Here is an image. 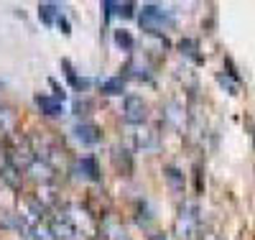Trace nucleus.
<instances>
[{
	"label": "nucleus",
	"instance_id": "nucleus-1",
	"mask_svg": "<svg viewBox=\"0 0 255 240\" xmlns=\"http://www.w3.org/2000/svg\"><path fill=\"white\" fill-rule=\"evenodd\" d=\"M138 23L148 33H163V28H171L174 26V18H171V13L163 10L161 5L148 3V5H143V10L138 15Z\"/></svg>",
	"mask_w": 255,
	"mask_h": 240
},
{
	"label": "nucleus",
	"instance_id": "nucleus-2",
	"mask_svg": "<svg viewBox=\"0 0 255 240\" xmlns=\"http://www.w3.org/2000/svg\"><path fill=\"white\" fill-rule=\"evenodd\" d=\"M148 118V107L143 102V97L138 95H128L123 102V120L130 123V125H140Z\"/></svg>",
	"mask_w": 255,
	"mask_h": 240
},
{
	"label": "nucleus",
	"instance_id": "nucleus-3",
	"mask_svg": "<svg viewBox=\"0 0 255 240\" xmlns=\"http://www.w3.org/2000/svg\"><path fill=\"white\" fill-rule=\"evenodd\" d=\"M74 138L82 146H95V143H100L102 133H100V128L95 123H77L74 125Z\"/></svg>",
	"mask_w": 255,
	"mask_h": 240
},
{
	"label": "nucleus",
	"instance_id": "nucleus-4",
	"mask_svg": "<svg viewBox=\"0 0 255 240\" xmlns=\"http://www.w3.org/2000/svg\"><path fill=\"white\" fill-rule=\"evenodd\" d=\"M36 105L44 115H61L64 113V102H59L56 97H49V95H36Z\"/></svg>",
	"mask_w": 255,
	"mask_h": 240
},
{
	"label": "nucleus",
	"instance_id": "nucleus-5",
	"mask_svg": "<svg viewBox=\"0 0 255 240\" xmlns=\"http://www.w3.org/2000/svg\"><path fill=\"white\" fill-rule=\"evenodd\" d=\"M77 171H79V177L90 179V182H97V179H100V166H97V161H95L92 156L79 159V161H77Z\"/></svg>",
	"mask_w": 255,
	"mask_h": 240
},
{
	"label": "nucleus",
	"instance_id": "nucleus-6",
	"mask_svg": "<svg viewBox=\"0 0 255 240\" xmlns=\"http://www.w3.org/2000/svg\"><path fill=\"white\" fill-rule=\"evenodd\" d=\"M194 212H197L194 207H184V210H181V217H179V223H176L181 238H184V235L189 238L191 230H194V225H197V215H194Z\"/></svg>",
	"mask_w": 255,
	"mask_h": 240
},
{
	"label": "nucleus",
	"instance_id": "nucleus-7",
	"mask_svg": "<svg viewBox=\"0 0 255 240\" xmlns=\"http://www.w3.org/2000/svg\"><path fill=\"white\" fill-rule=\"evenodd\" d=\"M135 146L143 148V151L158 148V133H156V130H148V128H140L135 133Z\"/></svg>",
	"mask_w": 255,
	"mask_h": 240
},
{
	"label": "nucleus",
	"instance_id": "nucleus-8",
	"mask_svg": "<svg viewBox=\"0 0 255 240\" xmlns=\"http://www.w3.org/2000/svg\"><path fill=\"white\" fill-rule=\"evenodd\" d=\"M100 90H102V95H108V97H118V95L125 92V79L123 77H108L100 84Z\"/></svg>",
	"mask_w": 255,
	"mask_h": 240
},
{
	"label": "nucleus",
	"instance_id": "nucleus-9",
	"mask_svg": "<svg viewBox=\"0 0 255 240\" xmlns=\"http://www.w3.org/2000/svg\"><path fill=\"white\" fill-rule=\"evenodd\" d=\"M0 179H3L8 187L18 189V187H20V169H15L10 161H5V164H3V169H0Z\"/></svg>",
	"mask_w": 255,
	"mask_h": 240
},
{
	"label": "nucleus",
	"instance_id": "nucleus-10",
	"mask_svg": "<svg viewBox=\"0 0 255 240\" xmlns=\"http://www.w3.org/2000/svg\"><path fill=\"white\" fill-rule=\"evenodd\" d=\"M59 15H61V10H59L56 3H41V5H38V18L44 20V23H49V26L56 23Z\"/></svg>",
	"mask_w": 255,
	"mask_h": 240
},
{
	"label": "nucleus",
	"instance_id": "nucleus-11",
	"mask_svg": "<svg viewBox=\"0 0 255 240\" xmlns=\"http://www.w3.org/2000/svg\"><path fill=\"white\" fill-rule=\"evenodd\" d=\"M163 177H166L168 187H171L174 192H184V174L176 166H166L163 169Z\"/></svg>",
	"mask_w": 255,
	"mask_h": 240
},
{
	"label": "nucleus",
	"instance_id": "nucleus-12",
	"mask_svg": "<svg viewBox=\"0 0 255 240\" xmlns=\"http://www.w3.org/2000/svg\"><path fill=\"white\" fill-rule=\"evenodd\" d=\"M28 171H31V177L33 179H41V182H51V164H46V161H33L31 166H28Z\"/></svg>",
	"mask_w": 255,
	"mask_h": 240
},
{
	"label": "nucleus",
	"instance_id": "nucleus-13",
	"mask_svg": "<svg viewBox=\"0 0 255 240\" xmlns=\"http://www.w3.org/2000/svg\"><path fill=\"white\" fill-rule=\"evenodd\" d=\"M125 72H130L138 79H151V69H148V64H143L140 59H130V61H128Z\"/></svg>",
	"mask_w": 255,
	"mask_h": 240
},
{
	"label": "nucleus",
	"instance_id": "nucleus-14",
	"mask_svg": "<svg viewBox=\"0 0 255 240\" xmlns=\"http://www.w3.org/2000/svg\"><path fill=\"white\" fill-rule=\"evenodd\" d=\"M166 120L171 123L174 128H181V123H184V110H181L179 102H168V107H166Z\"/></svg>",
	"mask_w": 255,
	"mask_h": 240
},
{
	"label": "nucleus",
	"instance_id": "nucleus-15",
	"mask_svg": "<svg viewBox=\"0 0 255 240\" xmlns=\"http://www.w3.org/2000/svg\"><path fill=\"white\" fill-rule=\"evenodd\" d=\"M115 43L120 49H125V51H133L135 49V38L128 33L125 28H120V31H115Z\"/></svg>",
	"mask_w": 255,
	"mask_h": 240
},
{
	"label": "nucleus",
	"instance_id": "nucleus-16",
	"mask_svg": "<svg viewBox=\"0 0 255 240\" xmlns=\"http://www.w3.org/2000/svg\"><path fill=\"white\" fill-rule=\"evenodd\" d=\"M179 49H181V54H186L189 59H194L197 64L202 61V56L197 54V41H194V38H184V41L179 43Z\"/></svg>",
	"mask_w": 255,
	"mask_h": 240
},
{
	"label": "nucleus",
	"instance_id": "nucleus-17",
	"mask_svg": "<svg viewBox=\"0 0 255 240\" xmlns=\"http://www.w3.org/2000/svg\"><path fill=\"white\" fill-rule=\"evenodd\" d=\"M33 240H56V235H54V230H49V228H44V225H33Z\"/></svg>",
	"mask_w": 255,
	"mask_h": 240
},
{
	"label": "nucleus",
	"instance_id": "nucleus-18",
	"mask_svg": "<svg viewBox=\"0 0 255 240\" xmlns=\"http://www.w3.org/2000/svg\"><path fill=\"white\" fill-rule=\"evenodd\" d=\"M105 233H108L110 240H128V238H125V230H123L120 225H115V223H108V225H105Z\"/></svg>",
	"mask_w": 255,
	"mask_h": 240
},
{
	"label": "nucleus",
	"instance_id": "nucleus-19",
	"mask_svg": "<svg viewBox=\"0 0 255 240\" xmlns=\"http://www.w3.org/2000/svg\"><path fill=\"white\" fill-rule=\"evenodd\" d=\"M13 123H15V118H13L10 110H0V128H3V130H13Z\"/></svg>",
	"mask_w": 255,
	"mask_h": 240
},
{
	"label": "nucleus",
	"instance_id": "nucleus-20",
	"mask_svg": "<svg viewBox=\"0 0 255 240\" xmlns=\"http://www.w3.org/2000/svg\"><path fill=\"white\" fill-rule=\"evenodd\" d=\"M133 10H135V3H118V5H115V13H118V15H125V18H130Z\"/></svg>",
	"mask_w": 255,
	"mask_h": 240
},
{
	"label": "nucleus",
	"instance_id": "nucleus-21",
	"mask_svg": "<svg viewBox=\"0 0 255 240\" xmlns=\"http://www.w3.org/2000/svg\"><path fill=\"white\" fill-rule=\"evenodd\" d=\"M56 26L61 28V33H67V36L72 33V26H69V20L64 18V15H59V20H56Z\"/></svg>",
	"mask_w": 255,
	"mask_h": 240
},
{
	"label": "nucleus",
	"instance_id": "nucleus-22",
	"mask_svg": "<svg viewBox=\"0 0 255 240\" xmlns=\"http://www.w3.org/2000/svg\"><path fill=\"white\" fill-rule=\"evenodd\" d=\"M156 240H166V238H163V235H161V238H156Z\"/></svg>",
	"mask_w": 255,
	"mask_h": 240
}]
</instances>
